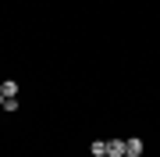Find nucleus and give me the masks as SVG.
Returning a JSON list of instances; mask_svg holds the SVG:
<instances>
[{"instance_id": "nucleus-1", "label": "nucleus", "mask_w": 160, "mask_h": 157, "mask_svg": "<svg viewBox=\"0 0 160 157\" xmlns=\"http://www.w3.org/2000/svg\"><path fill=\"white\" fill-rule=\"evenodd\" d=\"M125 154H128L125 139H107V157H125Z\"/></svg>"}, {"instance_id": "nucleus-2", "label": "nucleus", "mask_w": 160, "mask_h": 157, "mask_svg": "<svg viewBox=\"0 0 160 157\" xmlns=\"http://www.w3.org/2000/svg\"><path fill=\"white\" fill-rule=\"evenodd\" d=\"M125 143H128V154H142L146 150V143L139 139V136H132V139H125Z\"/></svg>"}, {"instance_id": "nucleus-3", "label": "nucleus", "mask_w": 160, "mask_h": 157, "mask_svg": "<svg viewBox=\"0 0 160 157\" xmlns=\"http://www.w3.org/2000/svg\"><path fill=\"white\" fill-rule=\"evenodd\" d=\"M0 93H4V100H7V97H18V82H4Z\"/></svg>"}, {"instance_id": "nucleus-4", "label": "nucleus", "mask_w": 160, "mask_h": 157, "mask_svg": "<svg viewBox=\"0 0 160 157\" xmlns=\"http://www.w3.org/2000/svg\"><path fill=\"white\" fill-rule=\"evenodd\" d=\"M103 154H107V139H96L92 143V157H103Z\"/></svg>"}, {"instance_id": "nucleus-5", "label": "nucleus", "mask_w": 160, "mask_h": 157, "mask_svg": "<svg viewBox=\"0 0 160 157\" xmlns=\"http://www.w3.org/2000/svg\"><path fill=\"white\" fill-rule=\"evenodd\" d=\"M4 111H18V97H7L4 100Z\"/></svg>"}, {"instance_id": "nucleus-6", "label": "nucleus", "mask_w": 160, "mask_h": 157, "mask_svg": "<svg viewBox=\"0 0 160 157\" xmlns=\"http://www.w3.org/2000/svg\"><path fill=\"white\" fill-rule=\"evenodd\" d=\"M0 111H4V93H0Z\"/></svg>"}, {"instance_id": "nucleus-7", "label": "nucleus", "mask_w": 160, "mask_h": 157, "mask_svg": "<svg viewBox=\"0 0 160 157\" xmlns=\"http://www.w3.org/2000/svg\"><path fill=\"white\" fill-rule=\"evenodd\" d=\"M125 157H142V154H125Z\"/></svg>"}, {"instance_id": "nucleus-8", "label": "nucleus", "mask_w": 160, "mask_h": 157, "mask_svg": "<svg viewBox=\"0 0 160 157\" xmlns=\"http://www.w3.org/2000/svg\"><path fill=\"white\" fill-rule=\"evenodd\" d=\"M103 157H107V154H103Z\"/></svg>"}]
</instances>
